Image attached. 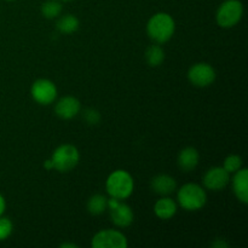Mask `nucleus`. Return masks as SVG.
Instances as JSON below:
<instances>
[{
    "instance_id": "nucleus-1",
    "label": "nucleus",
    "mask_w": 248,
    "mask_h": 248,
    "mask_svg": "<svg viewBox=\"0 0 248 248\" xmlns=\"http://www.w3.org/2000/svg\"><path fill=\"white\" fill-rule=\"evenodd\" d=\"M176 23L173 17L166 12L153 15L147 23V34L155 44L167 43L173 36Z\"/></svg>"
},
{
    "instance_id": "nucleus-2",
    "label": "nucleus",
    "mask_w": 248,
    "mask_h": 248,
    "mask_svg": "<svg viewBox=\"0 0 248 248\" xmlns=\"http://www.w3.org/2000/svg\"><path fill=\"white\" fill-rule=\"evenodd\" d=\"M135 189L133 177L125 170H116L111 172L106 181V190L110 198L125 200L130 198Z\"/></svg>"
},
{
    "instance_id": "nucleus-3",
    "label": "nucleus",
    "mask_w": 248,
    "mask_h": 248,
    "mask_svg": "<svg viewBox=\"0 0 248 248\" xmlns=\"http://www.w3.org/2000/svg\"><path fill=\"white\" fill-rule=\"evenodd\" d=\"M177 200L183 210L195 212L203 208L207 202L206 190L196 183H186L177 193Z\"/></svg>"
},
{
    "instance_id": "nucleus-4",
    "label": "nucleus",
    "mask_w": 248,
    "mask_h": 248,
    "mask_svg": "<svg viewBox=\"0 0 248 248\" xmlns=\"http://www.w3.org/2000/svg\"><path fill=\"white\" fill-rule=\"evenodd\" d=\"M80 154L77 147L73 144H62L56 148L52 153L51 161L53 164V169L57 170L61 173L72 171L79 164Z\"/></svg>"
},
{
    "instance_id": "nucleus-5",
    "label": "nucleus",
    "mask_w": 248,
    "mask_h": 248,
    "mask_svg": "<svg viewBox=\"0 0 248 248\" xmlns=\"http://www.w3.org/2000/svg\"><path fill=\"white\" fill-rule=\"evenodd\" d=\"M244 16V5L240 0H225L216 12V21L222 28H232Z\"/></svg>"
},
{
    "instance_id": "nucleus-6",
    "label": "nucleus",
    "mask_w": 248,
    "mask_h": 248,
    "mask_svg": "<svg viewBox=\"0 0 248 248\" xmlns=\"http://www.w3.org/2000/svg\"><path fill=\"white\" fill-rule=\"evenodd\" d=\"M110 220L118 228H127L133 223V211L126 203L115 198H110L107 202Z\"/></svg>"
},
{
    "instance_id": "nucleus-7",
    "label": "nucleus",
    "mask_w": 248,
    "mask_h": 248,
    "mask_svg": "<svg viewBox=\"0 0 248 248\" xmlns=\"http://www.w3.org/2000/svg\"><path fill=\"white\" fill-rule=\"evenodd\" d=\"M91 246L93 248H127L128 242L125 235L119 230H101L92 237Z\"/></svg>"
},
{
    "instance_id": "nucleus-8",
    "label": "nucleus",
    "mask_w": 248,
    "mask_h": 248,
    "mask_svg": "<svg viewBox=\"0 0 248 248\" xmlns=\"http://www.w3.org/2000/svg\"><path fill=\"white\" fill-rule=\"evenodd\" d=\"M31 98L40 106H48L57 98V87L51 80L38 79L31 87Z\"/></svg>"
},
{
    "instance_id": "nucleus-9",
    "label": "nucleus",
    "mask_w": 248,
    "mask_h": 248,
    "mask_svg": "<svg viewBox=\"0 0 248 248\" xmlns=\"http://www.w3.org/2000/svg\"><path fill=\"white\" fill-rule=\"evenodd\" d=\"M216 70L211 64L205 62L195 63L188 70V80L196 87H207L215 82Z\"/></svg>"
},
{
    "instance_id": "nucleus-10",
    "label": "nucleus",
    "mask_w": 248,
    "mask_h": 248,
    "mask_svg": "<svg viewBox=\"0 0 248 248\" xmlns=\"http://www.w3.org/2000/svg\"><path fill=\"white\" fill-rule=\"evenodd\" d=\"M230 173L224 170V167L216 166L208 170L205 173L202 183L207 190L220 191L229 184Z\"/></svg>"
},
{
    "instance_id": "nucleus-11",
    "label": "nucleus",
    "mask_w": 248,
    "mask_h": 248,
    "mask_svg": "<svg viewBox=\"0 0 248 248\" xmlns=\"http://www.w3.org/2000/svg\"><path fill=\"white\" fill-rule=\"evenodd\" d=\"M81 110V103L73 96L62 97L55 106V113L63 120H70L75 118Z\"/></svg>"
},
{
    "instance_id": "nucleus-12",
    "label": "nucleus",
    "mask_w": 248,
    "mask_h": 248,
    "mask_svg": "<svg viewBox=\"0 0 248 248\" xmlns=\"http://www.w3.org/2000/svg\"><path fill=\"white\" fill-rule=\"evenodd\" d=\"M232 191L240 202L244 205L248 203V170L241 169L234 173L232 178Z\"/></svg>"
},
{
    "instance_id": "nucleus-13",
    "label": "nucleus",
    "mask_w": 248,
    "mask_h": 248,
    "mask_svg": "<svg viewBox=\"0 0 248 248\" xmlns=\"http://www.w3.org/2000/svg\"><path fill=\"white\" fill-rule=\"evenodd\" d=\"M152 190L161 196H167L177 189V182L169 174H157L150 182Z\"/></svg>"
},
{
    "instance_id": "nucleus-14",
    "label": "nucleus",
    "mask_w": 248,
    "mask_h": 248,
    "mask_svg": "<svg viewBox=\"0 0 248 248\" xmlns=\"http://www.w3.org/2000/svg\"><path fill=\"white\" fill-rule=\"evenodd\" d=\"M200 160V154L198 150L193 147H186L182 149L178 154L177 164L178 167L184 172H190L196 169Z\"/></svg>"
},
{
    "instance_id": "nucleus-15",
    "label": "nucleus",
    "mask_w": 248,
    "mask_h": 248,
    "mask_svg": "<svg viewBox=\"0 0 248 248\" xmlns=\"http://www.w3.org/2000/svg\"><path fill=\"white\" fill-rule=\"evenodd\" d=\"M154 213L157 218L162 220L171 219L177 213V203L171 198L165 196L155 202Z\"/></svg>"
},
{
    "instance_id": "nucleus-16",
    "label": "nucleus",
    "mask_w": 248,
    "mask_h": 248,
    "mask_svg": "<svg viewBox=\"0 0 248 248\" xmlns=\"http://www.w3.org/2000/svg\"><path fill=\"white\" fill-rule=\"evenodd\" d=\"M79 19L74 15H64L58 18L57 23H56V28L60 33L62 34H72L79 29Z\"/></svg>"
},
{
    "instance_id": "nucleus-17",
    "label": "nucleus",
    "mask_w": 248,
    "mask_h": 248,
    "mask_svg": "<svg viewBox=\"0 0 248 248\" xmlns=\"http://www.w3.org/2000/svg\"><path fill=\"white\" fill-rule=\"evenodd\" d=\"M165 60V51L160 44L150 45L145 51V61L150 67H159Z\"/></svg>"
},
{
    "instance_id": "nucleus-18",
    "label": "nucleus",
    "mask_w": 248,
    "mask_h": 248,
    "mask_svg": "<svg viewBox=\"0 0 248 248\" xmlns=\"http://www.w3.org/2000/svg\"><path fill=\"white\" fill-rule=\"evenodd\" d=\"M107 202H108V199L106 196L101 195V194H96V195H92L87 200L86 208L90 215L99 216L107 210Z\"/></svg>"
},
{
    "instance_id": "nucleus-19",
    "label": "nucleus",
    "mask_w": 248,
    "mask_h": 248,
    "mask_svg": "<svg viewBox=\"0 0 248 248\" xmlns=\"http://www.w3.org/2000/svg\"><path fill=\"white\" fill-rule=\"evenodd\" d=\"M62 4L58 0H47L41 5V15L47 19H55L62 14Z\"/></svg>"
},
{
    "instance_id": "nucleus-20",
    "label": "nucleus",
    "mask_w": 248,
    "mask_h": 248,
    "mask_svg": "<svg viewBox=\"0 0 248 248\" xmlns=\"http://www.w3.org/2000/svg\"><path fill=\"white\" fill-rule=\"evenodd\" d=\"M223 167L227 172H229L230 174L235 173L236 171H239L242 167V159L241 156L236 154L229 155V156L225 157L224 164H223Z\"/></svg>"
},
{
    "instance_id": "nucleus-21",
    "label": "nucleus",
    "mask_w": 248,
    "mask_h": 248,
    "mask_svg": "<svg viewBox=\"0 0 248 248\" xmlns=\"http://www.w3.org/2000/svg\"><path fill=\"white\" fill-rule=\"evenodd\" d=\"M14 230V224L11 220L6 217H0V241H5L9 239L10 235L12 234Z\"/></svg>"
},
{
    "instance_id": "nucleus-22",
    "label": "nucleus",
    "mask_w": 248,
    "mask_h": 248,
    "mask_svg": "<svg viewBox=\"0 0 248 248\" xmlns=\"http://www.w3.org/2000/svg\"><path fill=\"white\" fill-rule=\"evenodd\" d=\"M84 120L86 121L89 125H97L101 121V114L98 110L93 108H87L84 111Z\"/></svg>"
},
{
    "instance_id": "nucleus-23",
    "label": "nucleus",
    "mask_w": 248,
    "mask_h": 248,
    "mask_svg": "<svg viewBox=\"0 0 248 248\" xmlns=\"http://www.w3.org/2000/svg\"><path fill=\"white\" fill-rule=\"evenodd\" d=\"M5 210H6V201H5L4 196L0 194V217H1L2 215H4Z\"/></svg>"
},
{
    "instance_id": "nucleus-24",
    "label": "nucleus",
    "mask_w": 248,
    "mask_h": 248,
    "mask_svg": "<svg viewBox=\"0 0 248 248\" xmlns=\"http://www.w3.org/2000/svg\"><path fill=\"white\" fill-rule=\"evenodd\" d=\"M212 247H215V248H225V247H228V244H227V242H225V241H223V240L222 239H217V240H216V241L215 242H213V244H212Z\"/></svg>"
},
{
    "instance_id": "nucleus-25",
    "label": "nucleus",
    "mask_w": 248,
    "mask_h": 248,
    "mask_svg": "<svg viewBox=\"0 0 248 248\" xmlns=\"http://www.w3.org/2000/svg\"><path fill=\"white\" fill-rule=\"evenodd\" d=\"M44 167H45L46 170H52L53 169V164H52V161H51V159L46 160V161L44 162Z\"/></svg>"
},
{
    "instance_id": "nucleus-26",
    "label": "nucleus",
    "mask_w": 248,
    "mask_h": 248,
    "mask_svg": "<svg viewBox=\"0 0 248 248\" xmlns=\"http://www.w3.org/2000/svg\"><path fill=\"white\" fill-rule=\"evenodd\" d=\"M60 247L61 248H68V247H69V248H77L78 246L75 244H62Z\"/></svg>"
},
{
    "instance_id": "nucleus-27",
    "label": "nucleus",
    "mask_w": 248,
    "mask_h": 248,
    "mask_svg": "<svg viewBox=\"0 0 248 248\" xmlns=\"http://www.w3.org/2000/svg\"><path fill=\"white\" fill-rule=\"evenodd\" d=\"M5 1H16V0H5Z\"/></svg>"
},
{
    "instance_id": "nucleus-28",
    "label": "nucleus",
    "mask_w": 248,
    "mask_h": 248,
    "mask_svg": "<svg viewBox=\"0 0 248 248\" xmlns=\"http://www.w3.org/2000/svg\"><path fill=\"white\" fill-rule=\"evenodd\" d=\"M62 1H72V0H62Z\"/></svg>"
}]
</instances>
